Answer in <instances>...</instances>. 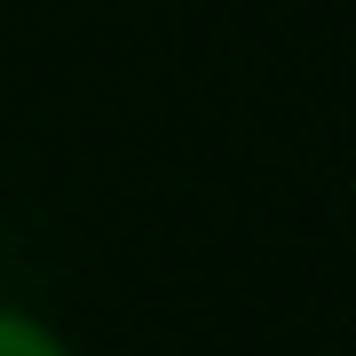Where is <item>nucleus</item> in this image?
<instances>
[{
  "instance_id": "nucleus-1",
  "label": "nucleus",
  "mask_w": 356,
  "mask_h": 356,
  "mask_svg": "<svg viewBox=\"0 0 356 356\" xmlns=\"http://www.w3.org/2000/svg\"><path fill=\"white\" fill-rule=\"evenodd\" d=\"M0 356H64V348H56L40 325H24V317H0Z\"/></svg>"
}]
</instances>
